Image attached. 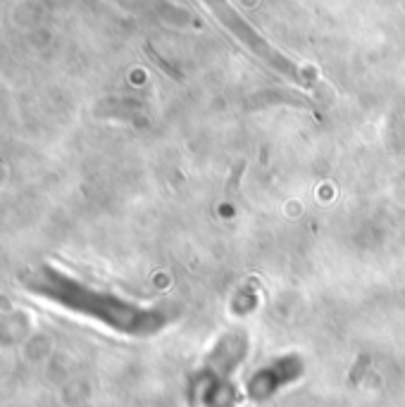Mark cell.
Instances as JSON below:
<instances>
[{
  "label": "cell",
  "mask_w": 405,
  "mask_h": 407,
  "mask_svg": "<svg viewBox=\"0 0 405 407\" xmlns=\"http://www.w3.org/2000/svg\"><path fill=\"white\" fill-rule=\"evenodd\" d=\"M205 5L210 8V12L214 14V17L222 22L224 29H229V32L234 34V36L238 38L243 45H246L248 50H251L253 55H258L262 62H267L269 67H274L279 74H284V77H289L291 82L296 84H305L301 72H298V67L291 62L289 58H284L282 53H279L274 45H269L265 41L262 36H260L258 32L251 27V24L246 22V19L241 17V14L236 12V10L232 8V5L227 3V0H203Z\"/></svg>",
  "instance_id": "6da1fadb"
}]
</instances>
